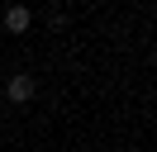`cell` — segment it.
<instances>
[{
    "instance_id": "3957f363",
    "label": "cell",
    "mask_w": 157,
    "mask_h": 152,
    "mask_svg": "<svg viewBox=\"0 0 157 152\" xmlns=\"http://www.w3.org/2000/svg\"><path fill=\"white\" fill-rule=\"evenodd\" d=\"M48 28H67V10H48Z\"/></svg>"
},
{
    "instance_id": "7a4b0ae2",
    "label": "cell",
    "mask_w": 157,
    "mask_h": 152,
    "mask_svg": "<svg viewBox=\"0 0 157 152\" xmlns=\"http://www.w3.org/2000/svg\"><path fill=\"white\" fill-rule=\"evenodd\" d=\"M0 24H5V33H14V38H19V33H29L33 10H29V5H10L5 14H0Z\"/></svg>"
},
{
    "instance_id": "6da1fadb",
    "label": "cell",
    "mask_w": 157,
    "mask_h": 152,
    "mask_svg": "<svg viewBox=\"0 0 157 152\" xmlns=\"http://www.w3.org/2000/svg\"><path fill=\"white\" fill-rule=\"evenodd\" d=\"M33 95H38V81H33L29 71H14L10 81H5V100L10 104H29Z\"/></svg>"
}]
</instances>
